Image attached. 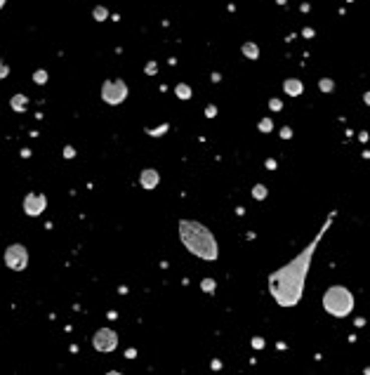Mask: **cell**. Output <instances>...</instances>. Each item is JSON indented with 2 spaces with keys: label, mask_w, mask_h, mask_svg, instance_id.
Listing matches in <instances>:
<instances>
[{
  "label": "cell",
  "mask_w": 370,
  "mask_h": 375,
  "mask_svg": "<svg viewBox=\"0 0 370 375\" xmlns=\"http://www.w3.org/2000/svg\"><path fill=\"white\" fill-rule=\"evenodd\" d=\"M335 219V212H330L325 222L321 224V229L316 231V236L311 238L307 248L297 253L288 265L278 267L276 272L269 274V295L274 297V302L283 309H290V307H297L302 302V295H304V283H307L309 269H311V258L316 253L318 243L325 236V229L330 227V222Z\"/></svg>",
  "instance_id": "obj_1"
},
{
  "label": "cell",
  "mask_w": 370,
  "mask_h": 375,
  "mask_svg": "<svg viewBox=\"0 0 370 375\" xmlns=\"http://www.w3.org/2000/svg\"><path fill=\"white\" fill-rule=\"evenodd\" d=\"M179 241L191 255L205 260V262H215L219 258V245H217L215 234L210 231L203 222L196 219H179Z\"/></svg>",
  "instance_id": "obj_2"
},
{
  "label": "cell",
  "mask_w": 370,
  "mask_h": 375,
  "mask_svg": "<svg viewBox=\"0 0 370 375\" xmlns=\"http://www.w3.org/2000/svg\"><path fill=\"white\" fill-rule=\"evenodd\" d=\"M354 293L347 286H330L323 293V309L335 319H344L354 312Z\"/></svg>",
  "instance_id": "obj_3"
},
{
  "label": "cell",
  "mask_w": 370,
  "mask_h": 375,
  "mask_svg": "<svg viewBox=\"0 0 370 375\" xmlns=\"http://www.w3.org/2000/svg\"><path fill=\"white\" fill-rule=\"evenodd\" d=\"M128 83L123 78H111V80H104L101 83V102L108 104V106H118V104H123L128 99Z\"/></svg>",
  "instance_id": "obj_4"
},
{
  "label": "cell",
  "mask_w": 370,
  "mask_h": 375,
  "mask_svg": "<svg viewBox=\"0 0 370 375\" xmlns=\"http://www.w3.org/2000/svg\"><path fill=\"white\" fill-rule=\"evenodd\" d=\"M3 260H5V265H8L12 272H24V269L29 267V248H26L24 243H12V245L5 248Z\"/></svg>",
  "instance_id": "obj_5"
},
{
  "label": "cell",
  "mask_w": 370,
  "mask_h": 375,
  "mask_svg": "<svg viewBox=\"0 0 370 375\" xmlns=\"http://www.w3.org/2000/svg\"><path fill=\"white\" fill-rule=\"evenodd\" d=\"M92 347L97 349V352H101V354L116 352V347H118V333L113 328H99L92 335Z\"/></svg>",
  "instance_id": "obj_6"
},
{
  "label": "cell",
  "mask_w": 370,
  "mask_h": 375,
  "mask_svg": "<svg viewBox=\"0 0 370 375\" xmlns=\"http://www.w3.org/2000/svg\"><path fill=\"white\" fill-rule=\"evenodd\" d=\"M47 208V196L45 194H38V191H31V194L24 196V212L29 217H38L43 215Z\"/></svg>",
  "instance_id": "obj_7"
},
{
  "label": "cell",
  "mask_w": 370,
  "mask_h": 375,
  "mask_svg": "<svg viewBox=\"0 0 370 375\" xmlns=\"http://www.w3.org/2000/svg\"><path fill=\"white\" fill-rule=\"evenodd\" d=\"M158 182H161V175L154 168H147V170H142V175H139V184H142V189H147V191L158 187Z\"/></svg>",
  "instance_id": "obj_8"
},
{
  "label": "cell",
  "mask_w": 370,
  "mask_h": 375,
  "mask_svg": "<svg viewBox=\"0 0 370 375\" xmlns=\"http://www.w3.org/2000/svg\"><path fill=\"white\" fill-rule=\"evenodd\" d=\"M283 92L290 94V97H300V94L304 92V83H302L300 78H286V83H283Z\"/></svg>",
  "instance_id": "obj_9"
},
{
  "label": "cell",
  "mask_w": 370,
  "mask_h": 375,
  "mask_svg": "<svg viewBox=\"0 0 370 375\" xmlns=\"http://www.w3.org/2000/svg\"><path fill=\"white\" fill-rule=\"evenodd\" d=\"M240 52L248 57V59H260V45L257 43H253V40H248V43H243V47H240Z\"/></svg>",
  "instance_id": "obj_10"
},
{
  "label": "cell",
  "mask_w": 370,
  "mask_h": 375,
  "mask_svg": "<svg viewBox=\"0 0 370 375\" xmlns=\"http://www.w3.org/2000/svg\"><path fill=\"white\" fill-rule=\"evenodd\" d=\"M175 94H177L182 102H186V99H191V87L186 85V83H179V85H175Z\"/></svg>",
  "instance_id": "obj_11"
},
{
  "label": "cell",
  "mask_w": 370,
  "mask_h": 375,
  "mask_svg": "<svg viewBox=\"0 0 370 375\" xmlns=\"http://www.w3.org/2000/svg\"><path fill=\"white\" fill-rule=\"evenodd\" d=\"M10 106H12L15 111H19V113H22V111L26 109V97H24V94H15V97L10 99Z\"/></svg>",
  "instance_id": "obj_12"
},
{
  "label": "cell",
  "mask_w": 370,
  "mask_h": 375,
  "mask_svg": "<svg viewBox=\"0 0 370 375\" xmlns=\"http://www.w3.org/2000/svg\"><path fill=\"white\" fill-rule=\"evenodd\" d=\"M318 87H321V92H332V90H335V80H332V78H321V80H318Z\"/></svg>",
  "instance_id": "obj_13"
},
{
  "label": "cell",
  "mask_w": 370,
  "mask_h": 375,
  "mask_svg": "<svg viewBox=\"0 0 370 375\" xmlns=\"http://www.w3.org/2000/svg\"><path fill=\"white\" fill-rule=\"evenodd\" d=\"M253 198H257V201H264V198H267V187H264V184H255Z\"/></svg>",
  "instance_id": "obj_14"
},
{
  "label": "cell",
  "mask_w": 370,
  "mask_h": 375,
  "mask_svg": "<svg viewBox=\"0 0 370 375\" xmlns=\"http://www.w3.org/2000/svg\"><path fill=\"white\" fill-rule=\"evenodd\" d=\"M92 17H94V19H97V22H104V19H106V17H108V10H106V8H101V5H99V8H94Z\"/></svg>",
  "instance_id": "obj_15"
},
{
  "label": "cell",
  "mask_w": 370,
  "mask_h": 375,
  "mask_svg": "<svg viewBox=\"0 0 370 375\" xmlns=\"http://www.w3.org/2000/svg\"><path fill=\"white\" fill-rule=\"evenodd\" d=\"M33 80H36L38 85H45V83H47V71L38 69V71H36V73H33Z\"/></svg>",
  "instance_id": "obj_16"
},
{
  "label": "cell",
  "mask_w": 370,
  "mask_h": 375,
  "mask_svg": "<svg viewBox=\"0 0 370 375\" xmlns=\"http://www.w3.org/2000/svg\"><path fill=\"white\" fill-rule=\"evenodd\" d=\"M215 286H217L215 279H203L201 281V288L205 290V293H215Z\"/></svg>",
  "instance_id": "obj_17"
},
{
  "label": "cell",
  "mask_w": 370,
  "mask_h": 375,
  "mask_svg": "<svg viewBox=\"0 0 370 375\" xmlns=\"http://www.w3.org/2000/svg\"><path fill=\"white\" fill-rule=\"evenodd\" d=\"M271 128H274V120H271V118H262V120H260V130H262V133H271Z\"/></svg>",
  "instance_id": "obj_18"
},
{
  "label": "cell",
  "mask_w": 370,
  "mask_h": 375,
  "mask_svg": "<svg viewBox=\"0 0 370 375\" xmlns=\"http://www.w3.org/2000/svg\"><path fill=\"white\" fill-rule=\"evenodd\" d=\"M8 76H10V66H8L5 62H3V59H0V80H3V78H8Z\"/></svg>",
  "instance_id": "obj_19"
},
{
  "label": "cell",
  "mask_w": 370,
  "mask_h": 375,
  "mask_svg": "<svg viewBox=\"0 0 370 375\" xmlns=\"http://www.w3.org/2000/svg\"><path fill=\"white\" fill-rule=\"evenodd\" d=\"M269 109H271V111H281V109H283V102H281V99H271V102H269Z\"/></svg>",
  "instance_id": "obj_20"
},
{
  "label": "cell",
  "mask_w": 370,
  "mask_h": 375,
  "mask_svg": "<svg viewBox=\"0 0 370 375\" xmlns=\"http://www.w3.org/2000/svg\"><path fill=\"white\" fill-rule=\"evenodd\" d=\"M290 137H293V130H290V128H281V140H290Z\"/></svg>",
  "instance_id": "obj_21"
},
{
  "label": "cell",
  "mask_w": 370,
  "mask_h": 375,
  "mask_svg": "<svg viewBox=\"0 0 370 375\" xmlns=\"http://www.w3.org/2000/svg\"><path fill=\"white\" fill-rule=\"evenodd\" d=\"M165 130H168V125H161L158 130H149V135L151 137H161V133H165Z\"/></svg>",
  "instance_id": "obj_22"
},
{
  "label": "cell",
  "mask_w": 370,
  "mask_h": 375,
  "mask_svg": "<svg viewBox=\"0 0 370 375\" xmlns=\"http://www.w3.org/2000/svg\"><path fill=\"white\" fill-rule=\"evenodd\" d=\"M156 71H158V66H156V62H149V64H147V73H149V76H154Z\"/></svg>",
  "instance_id": "obj_23"
},
{
  "label": "cell",
  "mask_w": 370,
  "mask_h": 375,
  "mask_svg": "<svg viewBox=\"0 0 370 375\" xmlns=\"http://www.w3.org/2000/svg\"><path fill=\"white\" fill-rule=\"evenodd\" d=\"M205 113H208V118H212L217 113V109H215V106H208V111H205Z\"/></svg>",
  "instance_id": "obj_24"
},
{
  "label": "cell",
  "mask_w": 370,
  "mask_h": 375,
  "mask_svg": "<svg viewBox=\"0 0 370 375\" xmlns=\"http://www.w3.org/2000/svg\"><path fill=\"white\" fill-rule=\"evenodd\" d=\"M255 347H264V340H262V337H255Z\"/></svg>",
  "instance_id": "obj_25"
},
{
  "label": "cell",
  "mask_w": 370,
  "mask_h": 375,
  "mask_svg": "<svg viewBox=\"0 0 370 375\" xmlns=\"http://www.w3.org/2000/svg\"><path fill=\"white\" fill-rule=\"evenodd\" d=\"M363 102H365V104H368V106H370V92H365V94H363Z\"/></svg>",
  "instance_id": "obj_26"
},
{
  "label": "cell",
  "mask_w": 370,
  "mask_h": 375,
  "mask_svg": "<svg viewBox=\"0 0 370 375\" xmlns=\"http://www.w3.org/2000/svg\"><path fill=\"white\" fill-rule=\"evenodd\" d=\"M3 8H5V0H0V10H3Z\"/></svg>",
  "instance_id": "obj_27"
}]
</instances>
